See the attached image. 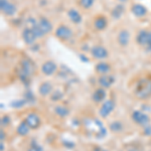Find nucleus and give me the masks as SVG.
<instances>
[{"label":"nucleus","mask_w":151,"mask_h":151,"mask_svg":"<svg viewBox=\"0 0 151 151\" xmlns=\"http://www.w3.org/2000/svg\"><path fill=\"white\" fill-rule=\"evenodd\" d=\"M136 93H137L138 97H140V98H146V97H148L151 94V83H147V84H145V86L142 85L140 89L137 90Z\"/></svg>","instance_id":"18"},{"label":"nucleus","mask_w":151,"mask_h":151,"mask_svg":"<svg viewBox=\"0 0 151 151\" xmlns=\"http://www.w3.org/2000/svg\"><path fill=\"white\" fill-rule=\"evenodd\" d=\"M68 16H69V18L70 19V21L72 22H74L76 24H79L82 22V15L80 14V12L77 10V9H70L69 11H68Z\"/></svg>","instance_id":"17"},{"label":"nucleus","mask_w":151,"mask_h":151,"mask_svg":"<svg viewBox=\"0 0 151 151\" xmlns=\"http://www.w3.org/2000/svg\"><path fill=\"white\" fill-rule=\"evenodd\" d=\"M63 93H60V91H55L52 93V101H58L63 98Z\"/></svg>","instance_id":"27"},{"label":"nucleus","mask_w":151,"mask_h":151,"mask_svg":"<svg viewBox=\"0 0 151 151\" xmlns=\"http://www.w3.org/2000/svg\"><path fill=\"white\" fill-rule=\"evenodd\" d=\"M121 2H125V1H127V0H120Z\"/></svg>","instance_id":"35"},{"label":"nucleus","mask_w":151,"mask_h":151,"mask_svg":"<svg viewBox=\"0 0 151 151\" xmlns=\"http://www.w3.org/2000/svg\"><path fill=\"white\" fill-rule=\"evenodd\" d=\"M22 40L26 45H31L35 42V40H37V37L35 36L32 29L25 27L22 31Z\"/></svg>","instance_id":"7"},{"label":"nucleus","mask_w":151,"mask_h":151,"mask_svg":"<svg viewBox=\"0 0 151 151\" xmlns=\"http://www.w3.org/2000/svg\"><path fill=\"white\" fill-rule=\"evenodd\" d=\"M25 122L30 129H37L40 126V118L36 113H29L25 118Z\"/></svg>","instance_id":"6"},{"label":"nucleus","mask_w":151,"mask_h":151,"mask_svg":"<svg viewBox=\"0 0 151 151\" xmlns=\"http://www.w3.org/2000/svg\"><path fill=\"white\" fill-rule=\"evenodd\" d=\"M98 83L102 88L107 89V88H110L115 83V77L112 75H107V74L102 75L98 79Z\"/></svg>","instance_id":"10"},{"label":"nucleus","mask_w":151,"mask_h":151,"mask_svg":"<svg viewBox=\"0 0 151 151\" xmlns=\"http://www.w3.org/2000/svg\"><path fill=\"white\" fill-rule=\"evenodd\" d=\"M148 40H149V31L145 30V29H142L138 32L137 36H136V40H137V43L141 47H146L148 43Z\"/></svg>","instance_id":"12"},{"label":"nucleus","mask_w":151,"mask_h":151,"mask_svg":"<svg viewBox=\"0 0 151 151\" xmlns=\"http://www.w3.org/2000/svg\"><path fill=\"white\" fill-rule=\"evenodd\" d=\"M0 151H3L4 150V143H3V141H1V143H0Z\"/></svg>","instance_id":"34"},{"label":"nucleus","mask_w":151,"mask_h":151,"mask_svg":"<svg viewBox=\"0 0 151 151\" xmlns=\"http://www.w3.org/2000/svg\"><path fill=\"white\" fill-rule=\"evenodd\" d=\"M106 96H107V93L104 88H99V89H97L93 93L92 98H93V101L96 102V103H101V102H103L105 100Z\"/></svg>","instance_id":"15"},{"label":"nucleus","mask_w":151,"mask_h":151,"mask_svg":"<svg viewBox=\"0 0 151 151\" xmlns=\"http://www.w3.org/2000/svg\"><path fill=\"white\" fill-rule=\"evenodd\" d=\"M27 151H43V149L40 147V146L35 145V146H31Z\"/></svg>","instance_id":"31"},{"label":"nucleus","mask_w":151,"mask_h":151,"mask_svg":"<svg viewBox=\"0 0 151 151\" xmlns=\"http://www.w3.org/2000/svg\"><path fill=\"white\" fill-rule=\"evenodd\" d=\"M111 70V67L109 64L104 62H101L99 64L96 65V72L99 73L100 75H106L107 73H109Z\"/></svg>","instance_id":"21"},{"label":"nucleus","mask_w":151,"mask_h":151,"mask_svg":"<svg viewBox=\"0 0 151 151\" xmlns=\"http://www.w3.org/2000/svg\"><path fill=\"white\" fill-rule=\"evenodd\" d=\"M132 120L135 122L136 124L140 126H146L149 124V117L146 115L145 113L141 111H134L132 113Z\"/></svg>","instance_id":"5"},{"label":"nucleus","mask_w":151,"mask_h":151,"mask_svg":"<svg viewBox=\"0 0 151 151\" xmlns=\"http://www.w3.org/2000/svg\"><path fill=\"white\" fill-rule=\"evenodd\" d=\"M131 12L136 17H143L147 14V8L142 4H134L131 7Z\"/></svg>","instance_id":"14"},{"label":"nucleus","mask_w":151,"mask_h":151,"mask_svg":"<svg viewBox=\"0 0 151 151\" xmlns=\"http://www.w3.org/2000/svg\"><path fill=\"white\" fill-rule=\"evenodd\" d=\"M107 24H108V21L104 16H99L94 21V26L97 30H104L107 27Z\"/></svg>","instance_id":"19"},{"label":"nucleus","mask_w":151,"mask_h":151,"mask_svg":"<svg viewBox=\"0 0 151 151\" xmlns=\"http://www.w3.org/2000/svg\"><path fill=\"white\" fill-rule=\"evenodd\" d=\"M145 48L148 52L151 53V31H149V40H148V43H147V45H146Z\"/></svg>","instance_id":"30"},{"label":"nucleus","mask_w":151,"mask_h":151,"mask_svg":"<svg viewBox=\"0 0 151 151\" xmlns=\"http://www.w3.org/2000/svg\"><path fill=\"white\" fill-rule=\"evenodd\" d=\"M58 65L55 62L52 60H47L45 64L41 65V72L43 73L45 76H52L57 72Z\"/></svg>","instance_id":"9"},{"label":"nucleus","mask_w":151,"mask_h":151,"mask_svg":"<svg viewBox=\"0 0 151 151\" xmlns=\"http://www.w3.org/2000/svg\"><path fill=\"white\" fill-rule=\"evenodd\" d=\"M9 123H10V118H9V116L5 115L1 118V126L2 127H3V126L5 127V126L8 125Z\"/></svg>","instance_id":"28"},{"label":"nucleus","mask_w":151,"mask_h":151,"mask_svg":"<svg viewBox=\"0 0 151 151\" xmlns=\"http://www.w3.org/2000/svg\"><path fill=\"white\" fill-rule=\"evenodd\" d=\"M0 9L7 16H13L17 11L15 4L11 3L8 0H0Z\"/></svg>","instance_id":"2"},{"label":"nucleus","mask_w":151,"mask_h":151,"mask_svg":"<svg viewBox=\"0 0 151 151\" xmlns=\"http://www.w3.org/2000/svg\"><path fill=\"white\" fill-rule=\"evenodd\" d=\"M117 40H118V43L121 47H127L129 41H130V33H129V31L126 30V29H122L118 33Z\"/></svg>","instance_id":"11"},{"label":"nucleus","mask_w":151,"mask_h":151,"mask_svg":"<svg viewBox=\"0 0 151 151\" xmlns=\"http://www.w3.org/2000/svg\"><path fill=\"white\" fill-rule=\"evenodd\" d=\"M35 72V65L30 60H23L20 63V73L19 79L22 82H26Z\"/></svg>","instance_id":"1"},{"label":"nucleus","mask_w":151,"mask_h":151,"mask_svg":"<svg viewBox=\"0 0 151 151\" xmlns=\"http://www.w3.org/2000/svg\"><path fill=\"white\" fill-rule=\"evenodd\" d=\"M0 135H1V138H0V139H1V141H4V140H5V133H4V131H3V130L0 131Z\"/></svg>","instance_id":"32"},{"label":"nucleus","mask_w":151,"mask_h":151,"mask_svg":"<svg viewBox=\"0 0 151 151\" xmlns=\"http://www.w3.org/2000/svg\"><path fill=\"white\" fill-rule=\"evenodd\" d=\"M37 24H38V26H40V28L41 29V31H42L45 35L50 33L52 29V24L47 18H45V17L40 18V20H38Z\"/></svg>","instance_id":"13"},{"label":"nucleus","mask_w":151,"mask_h":151,"mask_svg":"<svg viewBox=\"0 0 151 151\" xmlns=\"http://www.w3.org/2000/svg\"><path fill=\"white\" fill-rule=\"evenodd\" d=\"M27 102H26L25 99H21V100H14L13 102L10 103V106L12 108L14 109H19V108H22V107L25 105Z\"/></svg>","instance_id":"25"},{"label":"nucleus","mask_w":151,"mask_h":151,"mask_svg":"<svg viewBox=\"0 0 151 151\" xmlns=\"http://www.w3.org/2000/svg\"><path fill=\"white\" fill-rule=\"evenodd\" d=\"M124 11H125V7L123 6V4H118V5L114 7V9L112 10V13H111L112 17L114 19H119L123 15Z\"/></svg>","instance_id":"23"},{"label":"nucleus","mask_w":151,"mask_h":151,"mask_svg":"<svg viewBox=\"0 0 151 151\" xmlns=\"http://www.w3.org/2000/svg\"><path fill=\"white\" fill-rule=\"evenodd\" d=\"M101 151H107V150H101Z\"/></svg>","instance_id":"36"},{"label":"nucleus","mask_w":151,"mask_h":151,"mask_svg":"<svg viewBox=\"0 0 151 151\" xmlns=\"http://www.w3.org/2000/svg\"><path fill=\"white\" fill-rule=\"evenodd\" d=\"M144 134L147 136H151V125H146L144 126Z\"/></svg>","instance_id":"29"},{"label":"nucleus","mask_w":151,"mask_h":151,"mask_svg":"<svg viewBox=\"0 0 151 151\" xmlns=\"http://www.w3.org/2000/svg\"><path fill=\"white\" fill-rule=\"evenodd\" d=\"M91 53L95 58H98V60H104L108 57V50L101 45H95L92 47Z\"/></svg>","instance_id":"8"},{"label":"nucleus","mask_w":151,"mask_h":151,"mask_svg":"<svg viewBox=\"0 0 151 151\" xmlns=\"http://www.w3.org/2000/svg\"><path fill=\"white\" fill-rule=\"evenodd\" d=\"M80 2H81V5L86 9L92 7L94 4V0H80Z\"/></svg>","instance_id":"26"},{"label":"nucleus","mask_w":151,"mask_h":151,"mask_svg":"<svg viewBox=\"0 0 151 151\" xmlns=\"http://www.w3.org/2000/svg\"><path fill=\"white\" fill-rule=\"evenodd\" d=\"M109 128H110V130L112 131V132L119 133L123 130V125L120 121H113V122L109 125Z\"/></svg>","instance_id":"24"},{"label":"nucleus","mask_w":151,"mask_h":151,"mask_svg":"<svg viewBox=\"0 0 151 151\" xmlns=\"http://www.w3.org/2000/svg\"><path fill=\"white\" fill-rule=\"evenodd\" d=\"M55 113L57 114L58 117L65 118L67 116H69L70 110L65 106H63V105H58V106H55Z\"/></svg>","instance_id":"22"},{"label":"nucleus","mask_w":151,"mask_h":151,"mask_svg":"<svg viewBox=\"0 0 151 151\" xmlns=\"http://www.w3.org/2000/svg\"><path fill=\"white\" fill-rule=\"evenodd\" d=\"M73 35L72 29L67 25H60L55 29V36L62 40H69Z\"/></svg>","instance_id":"4"},{"label":"nucleus","mask_w":151,"mask_h":151,"mask_svg":"<svg viewBox=\"0 0 151 151\" xmlns=\"http://www.w3.org/2000/svg\"><path fill=\"white\" fill-rule=\"evenodd\" d=\"M114 108H115V102L113 100H107L102 104L101 108L99 110V115L102 118H107L113 112Z\"/></svg>","instance_id":"3"},{"label":"nucleus","mask_w":151,"mask_h":151,"mask_svg":"<svg viewBox=\"0 0 151 151\" xmlns=\"http://www.w3.org/2000/svg\"><path fill=\"white\" fill-rule=\"evenodd\" d=\"M38 93L43 97L48 96L50 94L52 93V85L50 82L42 83L40 86V88H38Z\"/></svg>","instance_id":"16"},{"label":"nucleus","mask_w":151,"mask_h":151,"mask_svg":"<svg viewBox=\"0 0 151 151\" xmlns=\"http://www.w3.org/2000/svg\"><path fill=\"white\" fill-rule=\"evenodd\" d=\"M29 131H30V127H29L28 124L25 122V120L19 124L17 126V129H16V132L20 136H26L29 133Z\"/></svg>","instance_id":"20"},{"label":"nucleus","mask_w":151,"mask_h":151,"mask_svg":"<svg viewBox=\"0 0 151 151\" xmlns=\"http://www.w3.org/2000/svg\"><path fill=\"white\" fill-rule=\"evenodd\" d=\"M80 58H82V62H88V58L84 57V55H80Z\"/></svg>","instance_id":"33"}]
</instances>
